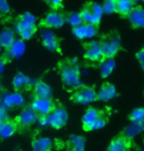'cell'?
<instances>
[{"mask_svg":"<svg viewBox=\"0 0 144 151\" xmlns=\"http://www.w3.org/2000/svg\"><path fill=\"white\" fill-rule=\"evenodd\" d=\"M10 14H11V9L7 0H0V19L7 18Z\"/></svg>","mask_w":144,"mask_h":151,"instance_id":"cell-31","label":"cell"},{"mask_svg":"<svg viewBox=\"0 0 144 151\" xmlns=\"http://www.w3.org/2000/svg\"><path fill=\"white\" fill-rule=\"evenodd\" d=\"M38 26L36 24V18L33 14L25 12L19 14L14 19V31L23 41L32 38L36 34Z\"/></svg>","mask_w":144,"mask_h":151,"instance_id":"cell-2","label":"cell"},{"mask_svg":"<svg viewBox=\"0 0 144 151\" xmlns=\"http://www.w3.org/2000/svg\"><path fill=\"white\" fill-rule=\"evenodd\" d=\"M129 119L133 124H143L144 125V108H137L134 109L129 115Z\"/></svg>","mask_w":144,"mask_h":151,"instance_id":"cell-29","label":"cell"},{"mask_svg":"<svg viewBox=\"0 0 144 151\" xmlns=\"http://www.w3.org/2000/svg\"><path fill=\"white\" fill-rule=\"evenodd\" d=\"M8 118V115H7V111L4 110L3 108L1 106V101H0V121L2 122H5Z\"/></svg>","mask_w":144,"mask_h":151,"instance_id":"cell-35","label":"cell"},{"mask_svg":"<svg viewBox=\"0 0 144 151\" xmlns=\"http://www.w3.org/2000/svg\"><path fill=\"white\" fill-rule=\"evenodd\" d=\"M115 66V62L114 58H105L100 62V73L103 78L108 77L111 75L114 68Z\"/></svg>","mask_w":144,"mask_h":151,"instance_id":"cell-23","label":"cell"},{"mask_svg":"<svg viewBox=\"0 0 144 151\" xmlns=\"http://www.w3.org/2000/svg\"><path fill=\"white\" fill-rule=\"evenodd\" d=\"M136 58H137V59L140 62L141 67H142L143 69H144V50H139V52L136 53Z\"/></svg>","mask_w":144,"mask_h":151,"instance_id":"cell-36","label":"cell"},{"mask_svg":"<svg viewBox=\"0 0 144 151\" xmlns=\"http://www.w3.org/2000/svg\"><path fill=\"white\" fill-rule=\"evenodd\" d=\"M133 3H140V2H143L144 0H132Z\"/></svg>","mask_w":144,"mask_h":151,"instance_id":"cell-38","label":"cell"},{"mask_svg":"<svg viewBox=\"0 0 144 151\" xmlns=\"http://www.w3.org/2000/svg\"><path fill=\"white\" fill-rule=\"evenodd\" d=\"M128 18L131 26L135 29L144 28V7L134 6Z\"/></svg>","mask_w":144,"mask_h":151,"instance_id":"cell-17","label":"cell"},{"mask_svg":"<svg viewBox=\"0 0 144 151\" xmlns=\"http://www.w3.org/2000/svg\"><path fill=\"white\" fill-rule=\"evenodd\" d=\"M64 12L60 11L50 10L47 13L46 17L41 20L39 27L44 28V29H59L64 25Z\"/></svg>","mask_w":144,"mask_h":151,"instance_id":"cell-5","label":"cell"},{"mask_svg":"<svg viewBox=\"0 0 144 151\" xmlns=\"http://www.w3.org/2000/svg\"><path fill=\"white\" fill-rule=\"evenodd\" d=\"M73 101L77 104L88 105L98 99L97 92L91 87H80L75 91L72 97Z\"/></svg>","mask_w":144,"mask_h":151,"instance_id":"cell-7","label":"cell"},{"mask_svg":"<svg viewBox=\"0 0 144 151\" xmlns=\"http://www.w3.org/2000/svg\"><path fill=\"white\" fill-rule=\"evenodd\" d=\"M38 122L41 127H49V121H47V116H39Z\"/></svg>","mask_w":144,"mask_h":151,"instance_id":"cell-34","label":"cell"},{"mask_svg":"<svg viewBox=\"0 0 144 151\" xmlns=\"http://www.w3.org/2000/svg\"><path fill=\"white\" fill-rule=\"evenodd\" d=\"M1 106L4 110L13 109V108H19L24 106L25 98L21 93L13 92V93H4L0 98Z\"/></svg>","mask_w":144,"mask_h":151,"instance_id":"cell-9","label":"cell"},{"mask_svg":"<svg viewBox=\"0 0 144 151\" xmlns=\"http://www.w3.org/2000/svg\"><path fill=\"white\" fill-rule=\"evenodd\" d=\"M25 50H26V45H25L23 40L16 39L14 44L8 50H6V52L2 58L6 61L11 58H20L25 52Z\"/></svg>","mask_w":144,"mask_h":151,"instance_id":"cell-11","label":"cell"},{"mask_svg":"<svg viewBox=\"0 0 144 151\" xmlns=\"http://www.w3.org/2000/svg\"><path fill=\"white\" fill-rule=\"evenodd\" d=\"M70 150L84 151L85 150V138L80 135H71L69 138Z\"/></svg>","mask_w":144,"mask_h":151,"instance_id":"cell-27","label":"cell"},{"mask_svg":"<svg viewBox=\"0 0 144 151\" xmlns=\"http://www.w3.org/2000/svg\"><path fill=\"white\" fill-rule=\"evenodd\" d=\"M107 124V119L105 116H101L100 119H98L97 121L95 122V124L92 125V127H91V130H97V129H103L104 127Z\"/></svg>","mask_w":144,"mask_h":151,"instance_id":"cell-33","label":"cell"},{"mask_svg":"<svg viewBox=\"0 0 144 151\" xmlns=\"http://www.w3.org/2000/svg\"><path fill=\"white\" fill-rule=\"evenodd\" d=\"M133 7L134 3L132 0H117V13L121 17H128Z\"/></svg>","mask_w":144,"mask_h":151,"instance_id":"cell-22","label":"cell"},{"mask_svg":"<svg viewBox=\"0 0 144 151\" xmlns=\"http://www.w3.org/2000/svg\"><path fill=\"white\" fill-rule=\"evenodd\" d=\"M31 108L41 116H49L50 113L54 110V104L50 99L46 98H36L33 100Z\"/></svg>","mask_w":144,"mask_h":151,"instance_id":"cell-10","label":"cell"},{"mask_svg":"<svg viewBox=\"0 0 144 151\" xmlns=\"http://www.w3.org/2000/svg\"><path fill=\"white\" fill-rule=\"evenodd\" d=\"M52 10L60 11L63 8V0H43Z\"/></svg>","mask_w":144,"mask_h":151,"instance_id":"cell-32","label":"cell"},{"mask_svg":"<svg viewBox=\"0 0 144 151\" xmlns=\"http://www.w3.org/2000/svg\"><path fill=\"white\" fill-rule=\"evenodd\" d=\"M102 45L105 58H114V56L120 52L121 48V42L120 35L117 32H112L102 39L100 42Z\"/></svg>","mask_w":144,"mask_h":151,"instance_id":"cell-4","label":"cell"},{"mask_svg":"<svg viewBox=\"0 0 144 151\" xmlns=\"http://www.w3.org/2000/svg\"><path fill=\"white\" fill-rule=\"evenodd\" d=\"M39 115L34 111L32 108H26L20 113L18 116V122L21 127H30L38 122Z\"/></svg>","mask_w":144,"mask_h":151,"instance_id":"cell-15","label":"cell"},{"mask_svg":"<svg viewBox=\"0 0 144 151\" xmlns=\"http://www.w3.org/2000/svg\"><path fill=\"white\" fill-rule=\"evenodd\" d=\"M47 116L49 121V125L53 129H61L68 121V114L62 107L54 108V110Z\"/></svg>","mask_w":144,"mask_h":151,"instance_id":"cell-8","label":"cell"},{"mask_svg":"<svg viewBox=\"0 0 144 151\" xmlns=\"http://www.w3.org/2000/svg\"><path fill=\"white\" fill-rule=\"evenodd\" d=\"M12 83H13L14 88H15L16 90H21L26 87L31 86V85H35L36 81L31 77H29V76L19 72L14 76Z\"/></svg>","mask_w":144,"mask_h":151,"instance_id":"cell-19","label":"cell"},{"mask_svg":"<svg viewBox=\"0 0 144 151\" xmlns=\"http://www.w3.org/2000/svg\"><path fill=\"white\" fill-rule=\"evenodd\" d=\"M84 58L92 62H101L104 59V53L100 42L92 41L84 45Z\"/></svg>","mask_w":144,"mask_h":151,"instance_id":"cell-6","label":"cell"},{"mask_svg":"<svg viewBox=\"0 0 144 151\" xmlns=\"http://www.w3.org/2000/svg\"><path fill=\"white\" fill-rule=\"evenodd\" d=\"M138 151H144V146H143L142 148H140V149H139V150H138Z\"/></svg>","mask_w":144,"mask_h":151,"instance_id":"cell-40","label":"cell"},{"mask_svg":"<svg viewBox=\"0 0 144 151\" xmlns=\"http://www.w3.org/2000/svg\"><path fill=\"white\" fill-rule=\"evenodd\" d=\"M64 20L72 28L79 27L84 24L80 12H64Z\"/></svg>","mask_w":144,"mask_h":151,"instance_id":"cell-25","label":"cell"},{"mask_svg":"<svg viewBox=\"0 0 144 151\" xmlns=\"http://www.w3.org/2000/svg\"><path fill=\"white\" fill-rule=\"evenodd\" d=\"M6 60L3 58H0V74L4 71V67H5V64H6Z\"/></svg>","mask_w":144,"mask_h":151,"instance_id":"cell-37","label":"cell"},{"mask_svg":"<svg viewBox=\"0 0 144 151\" xmlns=\"http://www.w3.org/2000/svg\"><path fill=\"white\" fill-rule=\"evenodd\" d=\"M52 146V141L49 137H39L33 142L34 151H50Z\"/></svg>","mask_w":144,"mask_h":151,"instance_id":"cell-24","label":"cell"},{"mask_svg":"<svg viewBox=\"0 0 144 151\" xmlns=\"http://www.w3.org/2000/svg\"><path fill=\"white\" fill-rule=\"evenodd\" d=\"M104 14H112L117 13V0H104L102 5Z\"/></svg>","mask_w":144,"mask_h":151,"instance_id":"cell-30","label":"cell"},{"mask_svg":"<svg viewBox=\"0 0 144 151\" xmlns=\"http://www.w3.org/2000/svg\"><path fill=\"white\" fill-rule=\"evenodd\" d=\"M1 50H2V45H0V52H1Z\"/></svg>","mask_w":144,"mask_h":151,"instance_id":"cell-42","label":"cell"},{"mask_svg":"<svg viewBox=\"0 0 144 151\" xmlns=\"http://www.w3.org/2000/svg\"><path fill=\"white\" fill-rule=\"evenodd\" d=\"M72 33L79 40L90 39L95 37L98 34V27L84 23L83 25H81L79 27L72 28Z\"/></svg>","mask_w":144,"mask_h":151,"instance_id":"cell-12","label":"cell"},{"mask_svg":"<svg viewBox=\"0 0 144 151\" xmlns=\"http://www.w3.org/2000/svg\"><path fill=\"white\" fill-rule=\"evenodd\" d=\"M42 42L44 47L50 52L59 50V39L54 33L49 30H44L42 33Z\"/></svg>","mask_w":144,"mask_h":151,"instance_id":"cell-13","label":"cell"},{"mask_svg":"<svg viewBox=\"0 0 144 151\" xmlns=\"http://www.w3.org/2000/svg\"><path fill=\"white\" fill-rule=\"evenodd\" d=\"M97 95L98 99L101 100V101H110V100L114 99L117 96V89H115L114 84L105 83L100 88Z\"/></svg>","mask_w":144,"mask_h":151,"instance_id":"cell-18","label":"cell"},{"mask_svg":"<svg viewBox=\"0 0 144 151\" xmlns=\"http://www.w3.org/2000/svg\"><path fill=\"white\" fill-rule=\"evenodd\" d=\"M16 132V124L12 122H3L1 129H0V137L9 138Z\"/></svg>","mask_w":144,"mask_h":151,"instance_id":"cell-28","label":"cell"},{"mask_svg":"<svg viewBox=\"0 0 144 151\" xmlns=\"http://www.w3.org/2000/svg\"><path fill=\"white\" fill-rule=\"evenodd\" d=\"M132 145L131 139L126 138L123 134L115 137L110 143L108 151H129Z\"/></svg>","mask_w":144,"mask_h":151,"instance_id":"cell-14","label":"cell"},{"mask_svg":"<svg viewBox=\"0 0 144 151\" xmlns=\"http://www.w3.org/2000/svg\"><path fill=\"white\" fill-rule=\"evenodd\" d=\"M16 41V34L15 31L11 29H4L0 33V45L2 47L8 50L11 45Z\"/></svg>","mask_w":144,"mask_h":151,"instance_id":"cell-21","label":"cell"},{"mask_svg":"<svg viewBox=\"0 0 144 151\" xmlns=\"http://www.w3.org/2000/svg\"><path fill=\"white\" fill-rule=\"evenodd\" d=\"M59 73L65 86L71 89H78L81 87V69L76 58H68L60 62Z\"/></svg>","mask_w":144,"mask_h":151,"instance_id":"cell-1","label":"cell"},{"mask_svg":"<svg viewBox=\"0 0 144 151\" xmlns=\"http://www.w3.org/2000/svg\"><path fill=\"white\" fill-rule=\"evenodd\" d=\"M144 130V125L143 124H133L131 122V124H129L128 127H126L123 132L121 133L123 136H125L128 139H133L134 136L139 134L141 132Z\"/></svg>","mask_w":144,"mask_h":151,"instance_id":"cell-26","label":"cell"},{"mask_svg":"<svg viewBox=\"0 0 144 151\" xmlns=\"http://www.w3.org/2000/svg\"><path fill=\"white\" fill-rule=\"evenodd\" d=\"M1 91H2V85L0 84V93H1Z\"/></svg>","mask_w":144,"mask_h":151,"instance_id":"cell-41","label":"cell"},{"mask_svg":"<svg viewBox=\"0 0 144 151\" xmlns=\"http://www.w3.org/2000/svg\"><path fill=\"white\" fill-rule=\"evenodd\" d=\"M101 116H103V113L100 110L96 109V108H89L82 116V124H83L84 129L87 130H91L92 125Z\"/></svg>","mask_w":144,"mask_h":151,"instance_id":"cell-16","label":"cell"},{"mask_svg":"<svg viewBox=\"0 0 144 151\" xmlns=\"http://www.w3.org/2000/svg\"><path fill=\"white\" fill-rule=\"evenodd\" d=\"M143 50H144V48H143Z\"/></svg>","mask_w":144,"mask_h":151,"instance_id":"cell-43","label":"cell"},{"mask_svg":"<svg viewBox=\"0 0 144 151\" xmlns=\"http://www.w3.org/2000/svg\"><path fill=\"white\" fill-rule=\"evenodd\" d=\"M2 124H3V122H2V121H0V129H1Z\"/></svg>","mask_w":144,"mask_h":151,"instance_id":"cell-39","label":"cell"},{"mask_svg":"<svg viewBox=\"0 0 144 151\" xmlns=\"http://www.w3.org/2000/svg\"><path fill=\"white\" fill-rule=\"evenodd\" d=\"M34 91H35V95L37 98L50 99V96H52V87L44 81H37L35 83Z\"/></svg>","mask_w":144,"mask_h":151,"instance_id":"cell-20","label":"cell"},{"mask_svg":"<svg viewBox=\"0 0 144 151\" xmlns=\"http://www.w3.org/2000/svg\"><path fill=\"white\" fill-rule=\"evenodd\" d=\"M79 12L85 24L94 25L96 27H99L104 14L102 5L93 1L86 2Z\"/></svg>","mask_w":144,"mask_h":151,"instance_id":"cell-3","label":"cell"}]
</instances>
